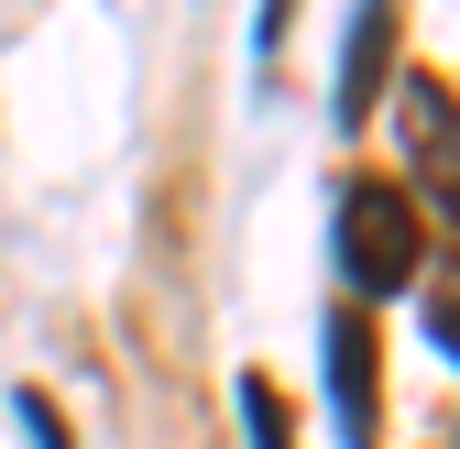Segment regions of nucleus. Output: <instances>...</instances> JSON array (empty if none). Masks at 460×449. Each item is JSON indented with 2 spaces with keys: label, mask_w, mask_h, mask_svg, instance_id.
Here are the masks:
<instances>
[{
  "label": "nucleus",
  "mask_w": 460,
  "mask_h": 449,
  "mask_svg": "<svg viewBox=\"0 0 460 449\" xmlns=\"http://www.w3.org/2000/svg\"><path fill=\"white\" fill-rule=\"evenodd\" d=\"M242 427H252V449H285V395L263 373H242Z\"/></svg>",
  "instance_id": "39448f33"
},
{
  "label": "nucleus",
  "mask_w": 460,
  "mask_h": 449,
  "mask_svg": "<svg viewBox=\"0 0 460 449\" xmlns=\"http://www.w3.org/2000/svg\"><path fill=\"white\" fill-rule=\"evenodd\" d=\"M394 44H406V22L394 12H351V55H340V121H373V88H384V66H394Z\"/></svg>",
  "instance_id": "20e7f679"
},
{
  "label": "nucleus",
  "mask_w": 460,
  "mask_h": 449,
  "mask_svg": "<svg viewBox=\"0 0 460 449\" xmlns=\"http://www.w3.org/2000/svg\"><path fill=\"white\" fill-rule=\"evenodd\" d=\"M340 274L351 296H406L428 274V219L394 176H340Z\"/></svg>",
  "instance_id": "f257e3e1"
},
{
  "label": "nucleus",
  "mask_w": 460,
  "mask_h": 449,
  "mask_svg": "<svg viewBox=\"0 0 460 449\" xmlns=\"http://www.w3.org/2000/svg\"><path fill=\"white\" fill-rule=\"evenodd\" d=\"M12 417H22V438H33V449H66V417H55V406L33 395V383H22V395H12Z\"/></svg>",
  "instance_id": "0eeeda50"
},
{
  "label": "nucleus",
  "mask_w": 460,
  "mask_h": 449,
  "mask_svg": "<svg viewBox=\"0 0 460 449\" xmlns=\"http://www.w3.org/2000/svg\"><path fill=\"white\" fill-rule=\"evenodd\" d=\"M329 406H340V449H373L384 406H373V318L329 307Z\"/></svg>",
  "instance_id": "f03ea898"
},
{
  "label": "nucleus",
  "mask_w": 460,
  "mask_h": 449,
  "mask_svg": "<svg viewBox=\"0 0 460 449\" xmlns=\"http://www.w3.org/2000/svg\"><path fill=\"white\" fill-rule=\"evenodd\" d=\"M428 340H438V351L460 362V263H449L438 286H428Z\"/></svg>",
  "instance_id": "423d86ee"
},
{
  "label": "nucleus",
  "mask_w": 460,
  "mask_h": 449,
  "mask_svg": "<svg viewBox=\"0 0 460 449\" xmlns=\"http://www.w3.org/2000/svg\"><path fill=\"white\" fill-rule=\"evenodd\" d=\"M406 99H417V110H406V164L428 176V198L460 219V99H449L438 77H417Z\"/></svg>",
  "instance_id": "7ed1b4c3"
}]
</instances>
